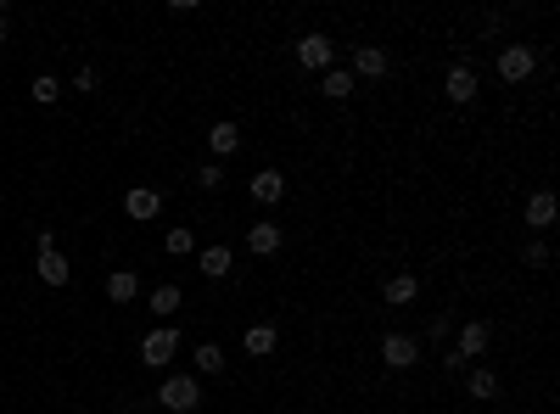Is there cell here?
<instances>
[{"label":"cell","instance_id":"obj_1","mask_svg":"<svg viewBox=\"0 0 560 414\" xmlns=\"http://www.w3.org/2000/svg\"><path fill=\"white\" fill-rule=\"evenodd\" d=\"M157 403H163L168 414H191L202 403V381L197 375H163V387H157Z\"/></svg>","mask_w":560,"mask_h":414},{"label":"cell","instance_id":"obj_2","mask_svg":"<svg viewBox=\"0 0 560 414\" xmlns=\"http://www.w3.org/2000/svg\"><path fill=\"white\" fill-rule=\"evenodd\" d=\"M174 353H180V331L174 325H157V331H146V341H140V364H152V370H168Z\"/></svg>","mask_w":560,"mask_h":414},{"label":"cell","instance_id":"obj_3","mask_svg":"<svg viewBox=\"0 0 560 414\" xmlns=\"http://www.w3.org/2000/svg\"><path fill=\"white\" fill-rule=\"evenodd\" d=\"M297 62H303V74H331V62H337L331 34H303L297 40Z\"/></svg>","mask_w":560,"mask_h":414},{"label":"cell","instance_id":"obj_4","mask_svg":"<svg viewBox=\"0 0 560 414\" xmlns=\"http://www.w3.org/2000/svg\"><path fill=\"white\" fill-rule=\"evenodd\" d=\"M533 67H538V51H533V45H504V51H499V79H504V84H527Z\"/></svg>","mask_w":560,"mask_h":414},{"label":"cell","instance_id":"obj_5","mask_svg":"<svg viewBox=\"0 0 560 414\" xmlns=\"http://www.w3.org/2000/svg\"><path fill=\"white\" fill-rule=\"evenodd\" d=\"M381 364H387V370H415L420 364V341L404 336V331H387V336H381Z\"/></svg>","mask_w":560,"mask_h":414},{"label":"cell","instance_id":"obj_6","mask_svg":"<svg viewBox=\"0 0 560 414\" xmlns=\"http://www.w3.org/2000/svg\"><path fill=\"white\" fill-rule=\"evenodd\" d=\"M477 90H482V79H477V67H465V62H454V67H448V79H443V96H448L454 106L477 101Z\"/></svg>","mask_w":560,"mask_h":414},{"label":"cell","instance_id":"obj_7","mask_svg":"<svg viewBox=\"0 0 560 414\" xmlns=\"http://www.w3.org/2000/svg\"><path fill=\"white\" fill-rule=\"evenodd\" d=\"M487 341H494V331H487V319H465V325H460V341H454L460 364H471V358H482V353H487Z\"/></svg>","mask_w":560,"mask_h":414},{"label":"cell","instance_id":"obj_8","mask_svg":"<svg viewBox=\"0 0 560 414\" xmlns=\"http://www.w3.org/2000/svg\"><path fill=\"white\" fill-rule=\"evenodd\" d=\"M247 191H253L258 207H275L280 196H286V174H280V168H258V174L247 179Z\"/></svg>","mask_w":560,"mask_h":414},{"label":"cell","instance_id":"obj_9","mask_svg":"<svg viewBox=\"0 0 560 414\" xmlns=\"http://www.w3.org/2000/svg\"><path fill=\"white\" fill-rule=\"evenodd\" d=\"M124 213H129V219H140V224H152L157 213H163V196H157L152 185H129L124 191Z\"/></svg>","mask_w":560,"mask_h":414},{"label":"cell","instance_id":"obj_10","mask_svg":"<svg viewBox=\"0 0 560 414\" xmlns=\"http://www.w3.org/2000/svg\"><path fill=\"white\" fill-rule=\"evenodd\" d=\"M280 241H286V230H280V224H269V219H258V224L247 230V252H253V258H275V252H280Z\"/></svg>","mask_w":560,"mask_h":414},{"label":"cell","instance_id":"obj_11","mask_svg":"<svg viewBox=\"0 0 560 414\" xmlns=\"http://www.w3.org/2000/svg\"><path fill=\"white\" fill-rule=\"evenodd\" d=\"M34 275H40L45 285H67V280H74V263H67L62 252L51 246V252H40V258H34Z\"/></svg>","mask_w":560,"mask_h":414},{"label":"cell","instance_id":"obj_12","mask_svg":"<svg viewBox=\"0 0 560 414\" xmlns=\"http://www.w3.org/2000/svg\"><path fill=\"white\" fill-rule=\"evenodd\" d=\"M387 67H393V57L381 45H359L354 51V74L359 79H387Z\"/></svg>","mask_w":560,"mask_h":414},{"label":"cell","instance_id":"obj_13","mask_svg":"<svg viewBox=\"0 0 560 414\" xmlns=\"http://www.w3.org/2000/svg\"><path fill=\"white\" fill-rule=\"evenodd\" d=\"M230 263H236V252L224 246V241H214V246H202V252H197V269H202L207 280H224V275H230Z\"/></svg>","mask_w":560,"mask_h":414},{"label":"cell","instance_id":"obj_14","mask_svg":"<svg viewBox=\"0 0 560 414\" xmlns=\"http://www.w3.org/2000/svg\"><path fill=\"white\" fill-rule=\"evenodd\" d=\"M555 213H560L555 191H533V196H527V230H549V224H555Z\"/></svg>","mask_w":560,"mask_h":414},{"label":"cell","instance_id":"obj_15","mask_svg":"<svg viewBox=\"0 0 560 414\" xmlns=\"http://www.w3.org/2000/svg\"><path fill=\"white\" fill-rule=\"evenodd\" d=\"M381 297H387L393 309H404V302H415V297H420V280L398 269V275H387V280H381Z\"/></svg>","mask_w":560,"mask_h":414},{"label":"cell","instance_id":"obj_16","mask_svg":"<svg viewBox=\"0 0 560 414\" xmlns=\"http://www.w3.org/2000/svg\"><path fill=\"white\" fill-rule=\"evenodd\" d=\"M207 146H214V157H236L241 152V129H236L230 118H219L214 129H207Z\"/></svg>","mask_w":560,"mask_h":414},{"label":"cell","instance_id":"obj_17","mask_svg":"<svg viewBox=\"0 0 560 414\" xmlns=\"http://www.w3.org/2000/svg\"><path fill=\"white\" fill-rule=\"evenodd\" d=\"M107 297L118 302V309L135 302V297H140V275H135V269H113V275H107Z\"/></svg>","mask_w":560,"mask_h":414},{"label":"cell","instance_id":"obj_18","mask_svg":"<svg viewBox=\"0 0 560 414\" xmlns=\"http://www.w3.org/2000/svg\"><path fill=\"white\" fill-rule=\"evenodd\" d=\"M241 348H247L253 358H269L280 348V331L275 325H247V336H241Z\"/></svg>","mask_w":560,"mask_h":414},{"label":"cell","instance_id":"obj_19","mask_svg":"<svg viewBox=\"0 0 560 414\" xmlns=\"http://www.w3.org/2000/svg\"><path fill=\"white\" fill-rule=\"evenodd\" d=\"M465 392H471L477 403H494V398H499V375H494V370H471V375H465Z\"/></svg>","mask_w":560,"mask_h":414},{"label":"cell","instance_id":"obj_20","mask_svg":"<svg viewBox=\"0 0 560 414\" xmlns=\"http://www.w3.org/2000/svg\"><path fill=\"white\" fill-rule=\"evenodd\" d=\"M191 364H197V381H202V375H219L224 370V348H219V341H202V348L191 353Z\"/></svg>","mask_w":560,"mask_h":414},{"label":"cell","instance_id":"obj_21","mask_svg":"<svg viewBox=\"0 0 560 414\" xmlns=\"http://www.w3.org/2000/svg\"><path fill=\"white\" fill-rule=\"evenodd\" d=\"M320 96H331V101H347V96H354V74H342V67L320 74Z\"/></svg>","mask_w":560,"mask_h":414},{"label":"cell","instance_id":"obj_22","mask_svg":"<svg viewBox=\"0 0 560 414\" xmlns=\"http://www.w3.org/2000/svg\"><path fill=\"white\" fill-rule=\"evenodd\" d=\"M146 302H152V314H174V309H180V302H185V297H180V285H174V280H168V285H157V292H152Z\"/></svg>","mask_w":560,"mask_h":414},{"label":"cell","instance_id":"obj_23","mask_svg":"<svg viewBox=\"0 0 560 414\" xmlns=\"http://www.w3.org/2000/svg\"><path fill=\"white\" fill-rule=\"evenodd\" d=\"M168 252H174V258H191V252H197V236H191L185 224H174L168 230Z\"/></svg>","mask_w":560,"mask_h":414},{"label":"cell","instance_id":"obj_24","mask_svg":"<svg viewBox=\"0 0 560 414\" xmlns=\"http://www.w3.org/2000/svg\"><path fill=\"white\" fill-rule=\"evenodd\" d=\"M57 96H62V84L51 79V74H40V79H34V101H40V106H51Z\"/></svg>","mask_w":560,"mask_h":414},{"label":"cell","instance_id":"obj_25","mask_svg":"<svg viewBox=\"0 0 560 414\" xmlns=\"http://www.w3.org/2000/svg\"><path fill=\"white\" fill-rule=\"evenodd\" d=\"M521 263H527V269H549V246L544 241H527V246H521Z\"/></svg>","mask_w":560,"mask_h":414},{"label":"cell","instance_id":"obj_26","mask_svg":"<svg viewBox=\"0 0 560 414\" xmlns=\"http://www.w3.org/2000/svg\"><path fill=\"white\" fill-rule=\"evenodd\" d=\"M197 185H202V191H219V185H224V168H219V163H202V168H197Z\"/></svg>","mask_w":560,"mask_h":414},{"label":"cell","instance_id":"obj_27","mask_svg":"<svg viewBox=\"0 0 560 414\" xmlns=\"http://www.w3.org/2000/svg\"><path fill=\"white\" fill-rule=\"evenodd\" d=\"M74 90H79V96H90V90H96V67H79V74H74Z\"/></svg>","mask_w":560,"mask_h":414},{"label":"cell","instance_id":"obj_28","mask_svg":"<svg viewBox=\"0 0 560 414\" xmlns=\"http://www.w3.org/2000/svg\"><path fill=\"white\" fill-rule=\"evenodd\" d=\"M0 45H6V17H0Z\"/></svg>","mask_w":560,"mask_h":414}]
</instances>
